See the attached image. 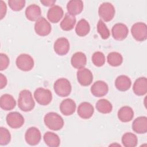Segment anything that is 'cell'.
Wrapping results in <instances>:
<instances>
[{"label": "cell", "mask_w": 147, "mask_h": 147, "mask_svg": "<svg viewBox=\"0 0 147 147\" xmlns=\"http://www.w3.org/2000/svg\"><path fill=\"white\" fill-rule=\"evenodd\" d=\"M77 80L83 86H88L93 80L92 72L87 68H82L77 71Z\"/></svg>", "instance_id": "11"}, {"label": "cell", "mask_w": 147, "mask_h": 147, "mask_svg": "<svg viewBox=\"0 0 147 147\" xmlns=\"http://www.w3.org/2000/svg\"><path fill=\"white\" fill-rule=\"evenodd\" d=\"M53 49L55 53L58 55H65L69 50V41L65 37L57 38L54 42Z\"/></svg>", "instance_id": "13"}, {"label": "cell", "mask_w": 147, "mask_h": 147, "mask_svg": "<svg viewBox=\"0 0 147 147\" xmlns=\"http://www.w3.org/2000/svg\"><path fill=\"white\" fill-rule=\"evenodd\" d=\"M91 59L93 64L96 67H102L105 63V56L102 52L99 51L94 52Z\"/></svg>", "instance_id": "34"}, {"label": "cell", "mask_w": 147, "mask_h": 147, "mask_svg": "<svg viewBox=\"0 0 147 147\" xmlns=\"http://www.w3.org/2000/svg\"><path fill=\"white\" fill-rule=\"evenodd\" d=\"M8 4L10 9L15 11L21 10L25 5L24 0H9Z\"/></svg>", "instance_id": "35"}, {"label": "cell", "mask_w": 147, "mask_h": 147, "mask_svg": "<svg viewBox=\"0 0 147 147\" xmlns=\"http://www.w3.org/2000/svg\"><path fill=\"white\" fill-rule=\"evenodd\" d=\"M50 23L43 17H41L34 24V30L40 36H48L51 32Z\"/></svg>", "instance_id": "9"}, {"label": "cell", "mask_w": 147, "mask_h": 147, "mask_svg": "<svg viewBox=\"0 0 147 147\" xmlns=\"http://www.w3.org/2000/svg\"><path fill=\"white\" fill-rule=\"evenodd\" d=\"M131 85L130 79L126 75H122L118 76L115 80V86L117 90L121 91L128 90Z\"/></svg>", "instance_id": "23"}, {"label": "cell", "mask_w": 147, "mask_h": 147, "mask_svg": "<svg viewBox=\"0 0 147 147\" xmlns=\"http://www.w3.org/2000/svg\"><path fill=\"white\" fill-rule=\"evenodd\" d=\"M25 16L30 21H37L41 15V10L40 6L36 4L28 6L25 9Z\"/></svg>", "instance_id": "20"}, {"label": "cell", "mask_w": 147, "mask_h": 147, "mask_svg": "<svg viewBox=\"0 0 147 147\" xmlns=\"http://www.w3.org/2000/svg\"><path fill=\"white\" fill-rule=\"evenodd\" d=\"M16 106V101L14 97L9 94L2 95L0 98L1 108L6 111L13 110Z\"/></svg>", "instance_id": "22"}, {"label": "cell", "mask_w": 147, "mask_h": 147, "mask_svg": "<svg viewBox=\"0 0 147 147\" xmlns=\"http://www.w3.org/2000/svg\"><path fill=\"white\" fill-rule=\"evenodd\" d=\"M122 143L125 147H135L138 143V138L136 134L127 132L122 137Z\"/></svg>", "instance_id": "29"}, {"label": "cell", "mask_w": 147, "mask_h": 147, "mask_svg": "<svg viewBox=\"0 0 147 147\" xmlns=\"http://www.w3.org/2000/svg\"><path fill=\"white\" fill-rule=\"evenodd\" d=\"M97 31L102 38L106 40L110 37V31L104 22L100 20L97 24Z\"/></svg>", "instance_id": "32"}, {"label": "cell", "mask_w": 147, "mask_h": 147, "mask_svg": "<svg viewBox=\"0 0 147 147\" xmlns=\"http://www.w3.org/2000/svg\"><path fill=\"white\" fill-rule=\"evenodd\" d=\"M133 37L137 41H144L147 38V26L141 22H136L131 28Z\"/></svg>", "instance_id": "4"}, {"label": "cell", "mask_w": 147, "mask_h": 147, "mask_svg": "<svg viewBox=\"0 0 147 147\" xmlns=\"http://www.w3.org/2000/svg\"><path fill=\"white\" fill-rule=\"evenodd\" d=\"M25 139L29 145L32 146L36 145L40 142L41 139V132L37 127H30L25 132Z\"/></svg>", "instance_id": "8"}, {"label": "cell", "mask_w": 147, "mask_h": 147, "mask_svg": "<svg viewBox=\"0 0 147 147\" xmlns=\"http://www.w3.org/2000/svg\"><path fill=\"white\" fill-rule=\"evenodd\" d=\"M96 110L102 114H109L113 109L112 104L106 99H101L98 100L95 105Z\"/></svg>", "instance_id": "30"}, {"label": "cell", "mask_w": 147, "mask_h": 147, "mask_svg": "<svg viewBox=\"0 0 147 147\" xmlns=\"http://www.w3.org/2000/svg\"><path fill=\"white\" fill-rule=\"evenodd\" d=\"M11 140V134L5 127H0V145L2 146L7 145Z\"/></svg>", "instance_id": "33"}, {"label": "cell", "mask_w": 147, "mask_h": 147, "mask_svg": "<svg viewBox=\"0 0 147 147\" xmlns=\"http://www.w3.org/2000/svg\"><path fill=\"white\" fill-rule=\"evenodd\" d=\"M129 30L126 25L122 23L115 24L111 29L113 37L117 41H122L126 38Z\"/></svg>", "instance_id": "12"}, {"label": "cell", "mask_w": 147, "mask_h": 147, "mask_svg": "<svg viewBox=\"0 0 147 147\" xmlns=\"http://www.w3.org/2000/svg\"><path fill=\"white\" fill-rule=\"evenodd\" d=\"M9 63L8 56L5 53H0V70L3 71L6 69L9 65Z\"/></svg>", "instance_id": "36"}, {"label": "cell", "mask_w": 147, "mask_h": 147, "mask_svg": "<svg viewBox=\"0 0 147 147\" xmlns=\"http://www.w3.org/2000/svg\"><path fill=\"white\" fill-rule=\"evenodd\" d=\"M64 11L61 7L54 5L50 7L47 13V18L52 23H57L63 17Z\"/></svg>", "instance_id": "15"}, {"label": "cell", "mask_w": 147, "mask_h": 147, "mask_svg": "<svg viewBox=\"0 0 147 147\" xmlns=\"http://www.w3.org/2000/svg\"><path fill=\"white\" fill-rule=\"evenodd\" d=\"M77 112L80 118L83 119H89L92 116L94 109L90 103L84 102L79 105Z\"/></svg>", "instance_id": "16"}, {"label": "cell", "mask_w": 147, "mask_h": 147, "mask_svg": "<svg viewBox=\"0 0 147 147\" xmlns=\"http://www.w3.org/2000/svg\"><path fill=\"white\" fill-rule=\"evenodd\" d=\"M134 93L138 96H143L147 92V79L145 77H140L136 80L133 86Z\"/></svg>", "instance_id": "18"}, {"label": "cell", "mask_w": 147, "mask_h": 147, "mask_svg": "<svg viewBox=\"0 0 147 147\" xmlns=\"http://www.w3.org/2000/svg\"><path fill=\"white\" fill-rule=\"evenodd\" d=\"M118 119L122 122L130 121L134 117V111L131 107L129 106H123L118 111Z\"/></svg>", "instance_id": "25"}, {"label": "cell", "mask_w": 147, "mask_h": 147, "mask_svg": "<svg viewBox=\"0 0 147 147\" xmlns=\"http://www.w3.org/2000/svg\"><path fill=\"white\" fill-rule=\"evenodd\" d=\"M76 107V105L74 100L70 98H67L61 102L60 105V110L63 115L69 116L75 113Z\"/></svg>", "instance_id": "19"}, {"label": "cell", "mask_w": 147, "mask_h": 147, "mask_svg": "<svg viewBox=\"0 0 147 147\" xmlns=\"http://www.w3.org/2000/svg\"><path fill=\"white\" fill-rule=\"evenodd\" d=\"M45 125L51 130L57 131L63 128L64 126L63 118L57 113L49 112L44 118Z\"/></svg>", "instance_id": "2"}, {"label": "cell", "mask_w": 147, "mask_h": 147, "mask_svg": "<svg viewBox=\"0 0 147 147\" xmlns=\"http://www.w3.org/2000/svg\"><path fill=\"white\" fill-rule=\"evenodd\" d=\"M44 141L49 147H57L60 144V139L59 136L53 132L47 131L43 137Z\"/></svg>", "instance_id": "27"}, {"label": "cell", "mask_w": 147, "mask_h": 147, "mask_svg": "<svg viewBox=\"0 0 147 147\" xmlns=\"http://www.w3.org/2000/svg\"><path fill=\"white\" fill-rule=\"evenodd\" d=\"M16 64L18 69L23 71H29L34 67V62L32 56L28 54L22 53L16 59Z\"/></svg>", "instance_id": "7"}, {"label": "cell", "mask_w": 147, "mask_h": 147, "mask_svg": "<svg viewBox=\"0 0 147 147\" xmlns=\"http://www.w3.org/2000/svg\"><path fill=\"white\" fill-rule=\"evenodd\" d=\"M76 21V17L74 16L67 13L60 22V28L64 31H69L74 28Z\"/></svg>", "instance_id": "26"}, {"label": "cell", "mask_w": 147, "mask_h": 147, "mask_svg": "<svg viewBox=\"0 0 147 147\" xmlns=\"http://www.w3.org/2000/svg\"><path fill=\"white\" fill-rule=\"evenodd\" d=\"M107 63L113 67H118L121 65L123 62V57L121 53L117 52L109 53L107 57Z\"/></svg>", "instance_id": "31"}, {"label": "cell", "mask_w": 147, "mask_h": 147, "mask_svg": "<svg viewBox=\"0 0 147 147\" xmlns=\"http://www.w3.org/2000/svg\"><path fill=\"white\" fill-rule=\"evenodd\" d=\"M55 0H41L40 2L45 6L47 7H50V6H53L55 5V3H56Z\"/></svg>", "instance_id": "39"}, {"label": "cell", "mask_w": 147, "mask_h": 147, "mask_svg": "<svg viewBox=\"0 0 147 147\" xmlns=\"http://www.w3.org/2000/svg\"><path fill=\"white\" fill-rule=\"evenodd\" d=\"M72 66L76 69L84 68L87 63V57L86 55L82 52L75 53L71 59Z\"/></svg>", "instance_id": "21"}, {"label": "cell", "mask_w": 147, "mask_h": 147, "mask_svg": "<svg viewBox=\"0 0 147 147\" xmlns=\"http://www.w3.org/2000/svg\"><path fill=\"white\" fill-rule=\"evenodd\" d=\"M7 7L5 2L3 1H1V19H3V18L5 16L6 13Z\"/></svg>", "instance_id": "37"}, {"label": "cell", "mask_w": 147, "mask_h": 147, "mask_svg": "<svg viewBox=\"0 0 147 147\" xmlns=\"http://www.w3.org/2000/svg\"><path fill=\"white\" fill-rule=\"evenodd\" d=\"M7 81L5 76H4L2 74H0V88L1 89L3 88L6 87L7 84Z\"/></svg>", "instance_id": "38"}, {"label": "cell", "mask_w": 147, "mask_h": 147, "mask_svg": "<svg viewBox=\"0 0 147 147\" xmlns=\"http://www.w3.org/2000/svg\"><path fill=\"white\" fill-rule=\"evenodd\" d=\"M68 13L72 16H76L82 13L83 9V2L81 0H71L67 5Z\"/></svg>", "instance_id": "24"}, {"label": "cell", "mask_w": 147, "mask_h": 147, "mask_svg": "<svg viewBox=\"0 0 147 147\" xmlns=\"http://www.w3.org/2000/svg\"><path fill=\"white\" fill-rule=\"evenodd\" d=\"M55 93L59 96L66 97L68 96L72 90L69 81L65 78H60L55 81L53 84Z\"/></svg>", "instance_id": "3"}, {"label": "cell", "mask_w": 147, "mask_h": 147, "mask_svg": "<svg viewBox=\"0 0 147 147\" xmlns=\"http://www.w3.org/2000/svg\"><path fill=\"white\" fill-rule=\"evenodd\" d=\"M115 13L114 6L109 2H103L99 7L98 14L101 20L109 22L113 20Z\"/></svg>", "instance_id": "5"}, {"label": "cell", "mask_w": 147, "mask_h": 147, "mask_svg": "<svg viewBox=\"0 0 147 147\" xmlns=\"http://www.w3.org/2000/svg\"><path fill=\"white\" fill-rule=\"evenodd\" d=\"M34 97L38 104L46 106L51 102L52 94L49 90L39 87L34 91Z\"/></svg>", "instance_id": "6"}, {"label": "cell", "mask_w": 147, "mask_h": 147, "mask_svg": "<svg viewBox=\"0 0 147 147\" xmlns=\"http://www.w3.org/2000/svg\"><path fill=\"white\" fill-rule=\"evenodd\" d=\"M18 106L21 110L25 112L30 111L34 109L35 102L29 90H23L21 91L18 99Z\"/></svg>", "instance_id": "1"}, {"label": "cell", "mask_w": 147, "mask_h": 147, "mask_svg": "<svg viewBox=\"0 0 147 147\" xmlns=\"http://www.w3.org/2000/svg\"><path fill=\"white\" fill-rule=\"evenodd\" d=\"M91 92L95 97H102L109 91V87L106 82L98 80L94 83L91 87Z\"/></svg>", "instance_id": "14"}, {"label": "cell", "mask_w": 147, "mask_h": 147, "mask_svg": "<svg viewBox=\"0 0 147 147\" xmlns=\"http://www.w3.org/2000/svg\"><path fill=\"white\" fill-rule=\"evenodd\" d=\"M7 125L13 129H18L24 123V118L18 112L14 111L9 113L6 118Z\"/></svg>", "instance_id": "10"}, {"label": "cell", "mask_w": 147, "mask_h": 147, "mask_svg": "<svg viewBox=\"0 0 147 147\" xmlns=\"http://www.w3.org/2000/svg\"><path fill=\"white\" fill-rule=\"evenodd\" d=\"M133 130L138 134H145L147 132V117L141 116L136 118L132 123Z\"/></svg>", "instance_id": "17"}, {"label": "cell", "mask_w": 147, "mask_h": 147, "mask_svg": "<svg viewBox=\"0 0 147 147\" xmlns=\"http://www.w3.org/2000/svg\"><path fill=\"white\" fill-rule=\"evenodd\" d=\"M90 30L89 23L85 19H81L78 21L75 27V32L80 37H84L87 35Z\"/></svg>", "instance_id": "28"}]
</instances>
